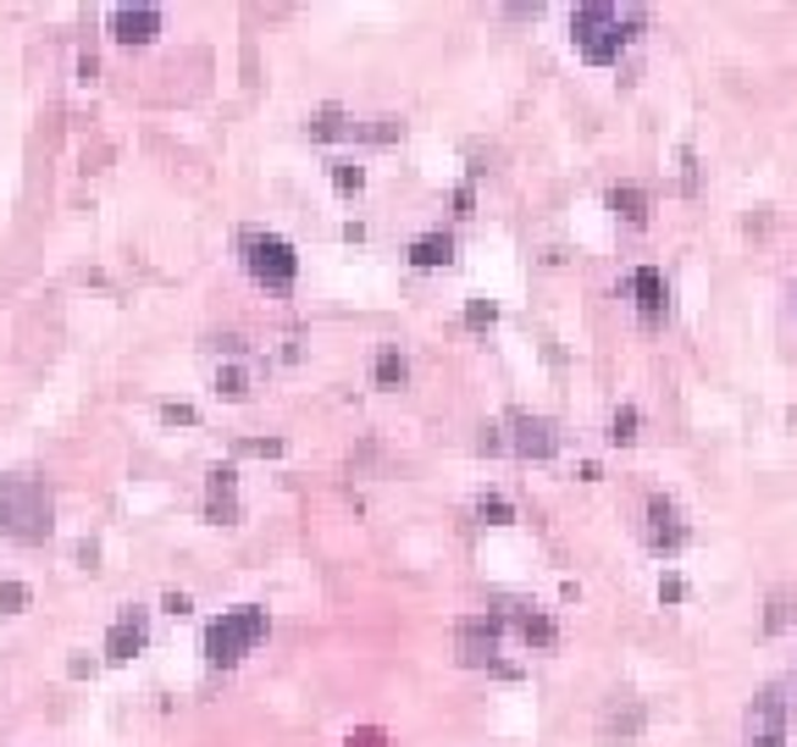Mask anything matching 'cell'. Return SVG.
Here are the masks:
<instances>
[{
  "label": "cell",
  "mask_w": 797,
  "mask_h": 747,
  "mask_svg": "<svg viewBox=\"0 0 797 747\" xmlns=\"http://www.w3.org/2000/svg\"><path fill=\"white\" fill-rule=\"evenodd\" d=\"M56 526L51 488L34 477H0V532L18 543H45Z\"/></svg>",
  "instance_id": "cell-1"
},
{
  "label": "cell",
  "mask_w": 797,
  "mask_h": 747,
  "mask_svg": "<svg viewBox=\"0 0 797 747\" xmlns=\"http://www.w3.org/2000/svg\"><path fill=\"white\" fill-rule=\"evenodd\" d=\"M277 449H283L277 438H266V444H244V455H277Z\"/></svg>",
  "instance_id": "cell-27"
},
{
  "label": "cell",
  "mask_w": 797,
  "mask_h": 747,
  "mask_svg": "<svg viewBox=\"0 0 797 747\" xmlns=\"http://www.w3.org/2000/svg\"><path fill=\"white\" fill-rule=\"evenodd\" d=\"M405 377H411L405 354H398V349H382V354H376V388H405Z\"/></svg>",
  "instance_id": "cell-16"
},
{
  "label": "cell",
  "mask_w": 797,
  "mask_h": 747,
  "mask_svg": "<svg viewBox=\"0 0 797 747\" xmlns=\"http://www.w3.org/2000/svg\"><path fill=\"white\" fill-rule=\"evenodd\" d=\"M742 747H786V703H780V692H758L747 703Z\"/></svg>",
  "instance_id": "cell-5"
},
{
  "label": "cell",
  "mask_w": 797,
  "mask_h": 747,
  "mask_svg": "<svg viewBox=\"0 0 797 747\" xmlns=\"http://www.w3.org/2000/svg\"><path fill=\"white\" fill-rule=\"evenodd\" d=\"M161 609H172V615H189L194 604H189V593H167V598H161Z\"/></svg>",
  "instance_id": "cell-26"
},
{
  "label": "cell",
  "mask_w": 797,
  "mask_h": 747,
  "mask_svg": "<svg viewBox=\"0 0 797 747\" xmlns=\"http://www.w3.org/2000/svg\"><path fill=\"white\" fill-rule=\"evenodd\" d=\"M609 211H615V216H626L631 227H642V222H648V200H642V189H609Z\"/></svg>",
  "instance_id": "cell-14"
},
{
  "label": "cell",
  "mask_w": 797,
  "mask_h": 747,
  "mask_svg": "<svg viewBox=\"0 0 797 747\" xmlns=\"http://www.w3.org/2000/svg\"><path fill=\"white\" fill-rule=\"evenodd\" d=\"M631 294H637L642 321H665V310H670V288H665V271H659V266H637V271H631Z\"/></svg>",
  "instance_id": "cell-12"
},
{
  "label": "cell",
  "mask_w": 797,
  "mask_h": 747,
  "mask_svg": "<svg viewBox=\"0 0 797 747\" xmlns=\"http://www.w3.org/2000/svg\"><path fill=\"white\" fill-rule=\"evenodd\" d=\"M499 615H477V620H466L460 626V659L466 664H488L493 653H499Z\"/></svg>",
  "instance_id": "cell-10"
},
{
  "label": "cell",
  "mask_w": 797,
  "mask_h": 747,
  "mask_svg": "<svg viewBox=\"0 0 797 747\" xmlns=\"http://www.w3.org/2000/svg\"><path fill=\"white\" fill-rule=\"evenodd\" d=\"M510 427H516V438H510L516 455L549 460V455L560 449V433H554V421H543V416H510Z\"/></svg>",
  "instance_id": "cell-8"
},
{
  "label": "cell",
  "mask_w": 797,
  "mask_h": 747,
  "mask_svg": "<svg viewBox=\"0 0 797 747\" xmlns=\"http://www.w3.org/2000/svg\"><path fill=\"white\" fill-rule=\"evenodd\" d=\"M244 388H249V383H244L238 365H222V371H216V394H222V399H244Z\"/></svg>",
  "instance_id": "cell-18"
},
{
  "label": "cell",
  "mask_w": 797,
  "mask_h": 747,
  "mask_svg": "<svg viewBox=\"0 0 797 747\" xmlns=\"http://www.w3.org/2000/svg\"><path fill=\"white\" fill-rule=\"evenodd\" d=\"M687 543V521H681V510L670 504V499H648V548L653 554H676Z\"/></svg>",
  "instance_id": "cell-6"
},
{
  "label": "cell",
  "mask_w": 797,
  "mask_h": 747,
  "mask_svg": "<svg viewBox=\"0 0 797 747\" xmlns=\"http://www.w3.org/2000/svg\"><path fill=\"white\" fill-rule=\"evenodd\" d=\"M145 642H150V615L128 604V609L111 620V631H106V659H117V664H123V659H134Z\"/></svg>",
  "instance_id": "cell-7"
},
{
  "label": "cell",
  "mask_w": 797,
  "mask_h": 747,
  "mask_svg": "<svg viewBox=\"0 0 797 747\" xmlns=\"http://www.w3.org/2000/svg\"><path fill=\"white\" fill-rule=\"evenodd\" d=\"M156 34H161V12L156 7H123L111 18V40L117 45H150Z\"/></svg>",
  "instance_id": "cell-11"
},
{
  "label": "cell",
  "mask_w": 797,
  "mask_h": 747,
  "mask_svg": "<svg viewBox=\"0 0 797 747\" xmlns=\"http://www.w3.org/2000/svg\"><path fill=\"white\" fill-rule=\"evenodd\" d=\"M493 316H499V310H493V299H477V305L466 310V327H493Z\"/></svg>",
  "instance_id": "cell-23"
},
{
  "label": "cell",
  "mask_w": 797,
  "mask_h": 747,
  "mask_svg": "<svg viewBox=\"0 0 797 747\" xmlns=\"http://www.w3.org/2000/svg\"><path fill=\"white\" fill-rule=\"evenodd\" d=\"M23 609H29V587L7 581V587H0V615H23Z\"/></svg>",
  "instance_id": "cell-21"
},
{
  "label": "cell",
  "mask_w": 797,
  "mask_h": 747,
  "mask_svg": "<svg viewBox=\"0 0 797 747\" xmlns=\"http://www.w3.org/2000/svg\"><path fill=\"white\" fill-rule=\"evenodd\" d=\"M609 438H615V444H631V438H637V410H631V405H620V410H615Z\"/></svg>",
  "instance_id": "cell-19"
},
{
  "label": "cell",
  "mask_w": 797,
  "mask_h": 747,
  "mask_svg": "<svg viewBox=\"0 0 797 747\" xmlns=\"http://www.w3.org/2000/svg\"><path fill=\"white\" fill-rule=\"evenodd\" d=\"M449 260H455V238H449V233H427V238L411 244V266H416V271H438V266H449Z\"/></svg>",
  "instance_id": "cell-13"
},
{
  "label": "cell",
  "mask_w": 797,
  "mask_h": 747,
  "mask_svg": "<svg viewBox=\"0 0 797 747\" xmlns=\"http://www.w3.org/2000/svg\"><path fill=\"white\" fill-rule=\"evenodd\" d=\"M161 421L167 427H194L200 416H194V405H161Z\"/></svg>",
  "instance_id": "cell-22"
},
{
  "label": "cell",
  "mask_w": 797,
  "mask_h": 747,
  "mask_svg": "<svg viewBox=\"0 0 797 747\" xmlns=\"http://www.w3.org/2000/svg\"><path fill=\"white\" fill-rule=\"evenodd\" d=\"M349 747H387V736H382V730H354Z\"/></svg>",
  "instance_id": "cell-25"
},
{
  "label": "cell",
  "mask_w": 797,
  "mask_h": 747,
  "mask_svg": "<svg viewBox=\"0 0 797 747\" xmlns=\"http://www.w3.org/2000/svg\"><path fill=\"white\" fill-rule=\"evenodd\" d=\"M332 183H338V194H360V189H365V172H360L354 161H332Z\"/></svg>",
  "instance_id": "cell-17"
},
{
  "label": "cell",
  "mask_w": 797,
  "mask_h": 747,
  "mask_svg": "<svg viewBox=\"0 0 797 747\" xmlns=\"http://www.w3.org/2000/svg\"><path fill=\"white\" fill-rule=\"evenodd\" d=\"M477 515H482L488 526H510V521H516V510H510L504 499H482V504H477Z\"/></svg>",
  "instance_id": "cell-20"
},
{
  "label": "cell",
  "mask_w": 797,
  "mask_h": 747,
  "mask_svg": "<svg viewBox=\"0 0 797 747\" xmlns=\"http://www.w3.org/2000/svg\"><path fill=\"white\" fill-rule=\"evenodd\" d=\"M238 471L233 466H216L211 471V482H205V515L216 521V526H233L238 521Z\"/></svg>",
  "instance_id": "cell-9"
},
{
  "label": "cell",
  "mask_w": 797,
  "mask_h": 747,
  "mask_svg": "<svg viewBox=\"0 0 797 747\" xmlns=\"http://www.w3.org/2000/svg\"><path fill=\"white\" fill-rule=\"evenodd\" d=\"M516 626H521L527 648H554V642H560V626H554L549 615H532V609H527V615H521Z\"/></svg>",
  "instance_id": "cell-15"
},
{
  "label": "cell",
  "mask_w": 797,
  "mask_h": 747,
  "mask_svg": "<svg viewBox=\"0 0 797 747\" xmlns=\"http://www.w3.org/2000/svg\"><path fill=\"white\" fill-rule=\"evenodd\" d=\"M786 609H791V604L775 593V598H769V631H780V626H786Z\"/></svg>",
  "instance_id": "cell-24"
},
{
  "label": "cell",
  "mask_w": 797,
  "mask_h": 747,
  "mask_svg": "<svg viewBox=\"0 0 797 747\" xmlns=\"http://www.w3.org/2000/svg\"><path fill=\"white\" fill-rule=\"evenodd\" d=\"M261 637H266V609L261 604H238V609H227V615H216L205 626V659L216 670H233L244 653H255Z\"/></svg>",
  "instance_id": "cell-2"
},
{
  "label": "cell",
  "mask_w": 797,
  "mask_h": 747,
  "mask_svg": "<svg viewBox=\"0 0 797 747\" xmlns=\"http://www.w3.org/2000/svg\"><path fill=\"white\" fill-rule=\"evenodd\" d=\"M791 299H797V288H791Z\"/></svg>",
  "instance_id": "cell-28"
},
{
  "label": "cell",
  "mask_w": 797,
  "mask_h": 747,
  "mask_svg": "<svg viewBox=\"0 0 797 747\" xmlns=\"http://www.w3.org/2000/svg\"><path fill=\"white\" fill-rule=\"evenodd\" d=\"M238 249H244V266H249L255 282H266L272 294H288V288H294V277H299V255H294L288 238H277V233H244Z\"/></svg>",
  "instance_id": "cell-4"
},
{
  "label": "cell",
  "mask_w": 797,
  "mask_h": 747,
  "mask_svg": "<svg viewBox=\"0 0 797 747\" xmlns=\"http://www.w3.org/2000/svg\"><path fill=\"white\" fill-rule=\"evenodd\" d=\"M571 40H576L582 62H593V67H609V62L620 56V45H626L620 12L609 7V0H593V7H582V12L571 18Z\"/></svg>",
  "instance_id": "cell-3"
}]
</instances>
